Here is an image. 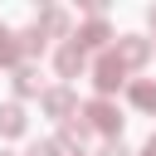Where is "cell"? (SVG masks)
I'll use <instances>...</instances> for the list:
<instances>
[{"instance_id":"cell-15","label":"cell","mask_w":156,"mask_h":156,"mask_svg":"<svg viewBox=\"0 0 156 156\" xmlns=\"http://www.w3.org/2000/svg\"><path fill=\"white\" fill-rule=\"evenodd\" d=\"M151 24H156V10H151Z\"/></svg>"},{"instance_id":"cell-16","label":"cell","mask_w":156,"mask_h":156,"mask_svg":"<svg viewBox=\"0 0 156 156\" xmlns=\"http://www.w3.org/2000/svg\"><path fill=\"white\" fill-rule=\"evenodd\" d=\"M0 156H5V151H0Z\"/></svg>"},{"instance_id":"cell-5","label":"cell","mask_w":156,"mask_h":156,"mask_svg":"<svg viewBox=\"0 0 156 156\" xmlns=\"http://www.w3.org/2000/svg\"><path fill=\"white\" fill-rule=\"evenodd\" d=\"M132 102H136L141 112H156V83H146V78L132 83Z\"/></svg>"},{"instance_id":"cell-9","label":"cell","mask_w":156,"mask_h":156,"mask_svg":"<svg viewBox=\"0 0 156 156\" xmlns=\"http://www.w3.org/2000/svg\"><path fill=\"white\" fill-rule=\"evenodd\" d=\"M141 58H146V44L141 39H122V68L127 63H141Z\"/></svg>"},{"instance_id":"cell-4","label":"cell","mask_w":156,"mask_h":156,"mask_svg":"<svg viewBox=\"0 0 156 156\" xmlns=\"http://www.w3.org/2000/svg\"><path fill=\"white\" fill-rule=\"evenodd\" d=\"M68 107H73V93H68V88H54V93H44V112H54V117H68Z\"/></svg>"},{"instance_id":"cell-6","label":"cell","mask_w":156,"mask_h":156,"mask_svg":"<svg viewBox=\"0 0 156 156\" xmlns=\"http://www.w3.org/2000/svg\"><path fill=\"white\" fill-rule=\"evenodd\" d=\"M63 24H68V20H63V10H44V15H39V24H34V34H39V29H49V34H63Z\"/></svg>"},{"instance_id":"cell-8","label":"cell","mask_w":156,"mask_h":156,"mask_svg":"<svg viewBox=\"0 0 156 156\" xmlns=\"http://www.w3.org/2000/svg\"><path fill=\"white\" fill-rule=\"evenodd\" d=\"M0 132H5V136L24 132V112H20V107H5V112H0Z\"/></svg>"},{"instance_id":"cell-11","label":"cell","mask_w":156,"mask_h":156,"mask_svg":"<svg viewBox=\"0 0 156 156\" xmlns=\"http://www.w3.org/2000/svg\"><path fill=\"white\" fill-rule=\"evenodd\" d=\"M15 78H20V93H34V88H39V78H34V68H20Z\"/></svg>"},{"instance_id":"cell-12","label":"cell","mask_w":156,"mask_h":156,"mask_svg":"<svg viewBox=\"0 0 156 156\" xmlns=\"http://www.w3.org/2000/svg\"><path fill=\"white\" fill-rule=\"evenodd\" d=\"M29 156H58V141H34Z\"/></svg>"},{"instance_id":"cell-1","label":"cell","mask_w":156,"mask_h":156,"mask_svg":"<svg viewBox=\"0 0 156 156\" xmlns=\"http://www.w3.org/2000/svg\"><path fill=\"white\" fill-rule=\"evenodd\" d=\"M88 127H98V132H117L122 117H117V107H112L107 98H98V102H88Z\"/></svg>"},{"instance_id":"cell-14","label":"cell","mask_w":156,"mask_h":156,"mask_svg":"<svg viewBox=\"0 0 156 156\" xmlns=\"http://www.w3.org/2000/svg\"><path fill=\"white\" fill-rule=\"evenodd\" d=\"M141 156H156V136H151V141H146V151H141Z\"/></svg>"},{"instance_id":"cell-7","label":"cell","mask_w":156,"mask_h":156,"mask_svg":"<svg viewBox=\"0 0 156 156\" xmlns=\"http://www.w3.org/2000/svg\"><path fill=\"white\" fill-rule=\"evenodd\" d=\"M102 39H107V24H102V20H93V24L78 34V49H93V44H102Z\"/></svg>"},{"instance_id":"cell-3","label":"cell","mask_w":156,"mask_h":156,"mask_svg":"<svg viewBox=\"0 0 156 156\" xmlns=\"http://www.w3.org/2000/svg\"><path fill=\"white\" fill-rule=\"evenodd\" d=\"M83 63H88V58H83V49H78V44H68V49L58 54V73H63V78H73V73H83Z\"/></svg>"},{"instance_id":"cell-13","label":"cell","mask_w":156,"mask_h":156,"mask_svg":"<svg viewBox=\"0 0 156 156\" xmlns=\"http://www.w3.org/2000/svg\"><path fill=\"white\" fill-rule=\"evenodd\" d=\"M102 156H127V146H122V141H107V146H102Z\"/></svg>"},{"instance_id":"cell-2","label":"cell","mask_w":156,"mask_h":156,"mask_svg":"<svg viewBox=\"0 0 156 156\" xmlns=\"http://www.w3.org/2000/svg\"><path fill=\"white\" fill-rule=\"evenodd\" d=\"M122 73H127V68H122V58H117V54H107V58L98 63V93H112V88H122Z\"/></svg>"},{"instance_id":"cell-10","label":"cell","mask_w":156,"mask_h":156,"mask_svg":"<svg viewBox=\"0 0 156 156\" xmlns=\"http://www.w3.org/2000/svg\"><path fill=\"white\" fill-rule=\"evenodd\" d=\"M63 141H68V146H73V141L83 146V141H88V122H68V127H63Z\"/></svg>"}]
</instances>
